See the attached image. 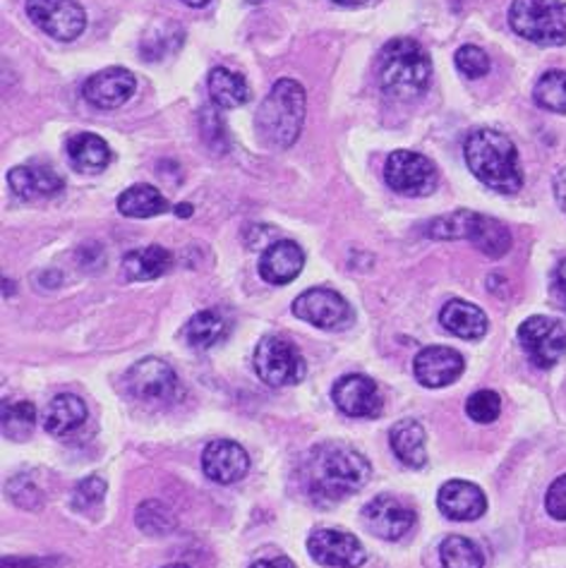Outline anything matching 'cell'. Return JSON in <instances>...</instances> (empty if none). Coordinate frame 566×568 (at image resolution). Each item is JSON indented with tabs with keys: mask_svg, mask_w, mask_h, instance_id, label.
Listing matches in <instances>:
<instances>
[{
	"mask_svg": "<svg viewBox=\"0 0 566 568\" xmlns=\"http://www.w3.org/2000/svg\"><path fill=\"white\" fill-rule=\"evenodd\" d=\"M370 463L356 448L329 442L315 446L300 465L302 489L317 504H337L368 485Z\"/></svg>",
	"mask_w": 566,
	"mask_h": 568,
	"instance_id": "6da1fadb",
	"label": "cell"
},
{
	"mask_svg": "<svg viewBox=\"0 0 566 568\" xmlns=\"http://www.w3.org/2000/svg\"><path fill=\"white\" fill-rule=\"evenodd\" d=\"M473 176L500 195H516L524 187L516 144L497 130H475L463 144Z\"/></svg>",
	"mask_w": 566,
	"mask_h": 568,
	"instance_id": "7a4b0ae2",
	"label": "cell"
},
{
	"mask_svg": "<svg viewBox=\"0 0 566 568\" xmlns=\"http://www.w3.org/2000/svg\"><path fill=\"white\" fill-rule=\"evenodd\" d=\"M377 80L391 99L411 101L428 92L432 61L415 39H391L377 61Z\"/></svg>",
	"mask_w": 566,
	"mask_h": 568,
	"instance_id": "3957f363",
	"label": "cell"
},
{
	"mask_svg": "<svg viewBox=\"0 0 566 568\" xmlns=\"http://www.w3.org/2000/svg\"><path fill=\"white\" fill-rule=\"evenodd\" d=\"M305 111H308V96H305L302 84L288 78L279 80L255 115L259 137L267 147L288 149L302 133Z\"/></svg>",
	"mask_w": 566,
	"mask_h": 568,
	"instance_id": "277c9868",
	"label": "cell"
},
{
	"mask_svg": "<svg viewBox=\"0 0 566 568\" xmlns=\"http://www.w3.org/2000/svg\"><path fill=\"white\" fill-rule=\"evenodd\" d=\"M425 233L434 240H471L477 250L492 259H500L512 250L510 228L497 218L469 209L434 218L428 224Z\"/></svg>",
	"mask_w": 566,
	"mask_h": 568,
	"instance_id": "5b68a950",
	"label": "cell"
},
{
	"mask_svg": "<svg viewBox=\"0 0 566 568\" xmlns=\"http://www.w3.org/2000/svg\"><path fill=\"white\" fill-rule=\"evenodd\" d=\"M510 24L518 37L538 47H564L566 3L564 0H514Z\"/></svg>",
	"mask_w": 566,
	"mask_h": 568,
	"instance_id": "8992f818",
	"label": "cell"
},
{
	"mask_svg": "<svg viewBox=\"0 0 566 568\" xmlns=\"http://www.w3.org/2000/svg\"><path fill=\"white\" fill-rule=\"evenodd\" d=\"M130 396L144 405H166L181 396L178 374L164 360L144 358L125 374Z\"/></svg>",
	"mask_w": 566,
	"mask_h": 568,
	"instance_id": "52a82bcc",
	"label": "cell"
},
{
	"mask_svg": "<svg viewBox=\"0 0 566 568\" xmlns=\"http://www.w3.org/2000/svg\"><path fill=\"white\" fill-rule=\"evenodd\" d=\"M305 358L298 348L279 337H267L259 341L255 351V372L265 384L281 389L288 384H298L305 376Z\"/></svg>",
	"mask_w": 566,
	"mask_h": 568,
	"instance_id": "ba28073f",
	"label": "cell"
},
{
	"mask_svg": "<svg viewBox=\"0 0 566 568\" xmlns=\"http://www.w3.org/2000/svg\"><path fill=\"white\" fill-rule=\"evenodd\" d=\"M518 341L535 368L549 370L566 355V324L543 314L531 317L521 324Z\"/></svg>",
	"mask_w": 566,
	"mask_h": 568,
	"instance_id": "9c48e42d",
	"label": "cell"
},
{
	"mask_svg": "<svg viewBox=\"0 0 566 568\" xmlns=\"http://www.w3.org/2000/svg\"><path fill=\"white\" fill-rule=\"evenodd\" d=\"M387 185L405 197H425L438 185V168L428 156L415 152H391L384 168Z\"/></svg>",
	"mask_w": 566,
	"mask_h": 568,
	"instance_id": "30bf717a",
	"label": "cell"
},
{
	"mask_svg": "<svg viewBox=\"0 0 566 568\" xmlns=\"http://www.w3.org/2000/svg\"><path fill=\"white\" fill-rule=\"evenodd\" d=\"M294 314L325 331H341L353 324L351 304L331 288L305 290L294 302Z\"/></svg>",
	"mask_w": 566,
	"mask_h": 568,
	"instance_id": "8fae6325",
	"label": "cell"
},
{
	"mask_svg": "<svg viewBox=\"0 0 566 568\" xmlns=\"http://www.w3.org/2000/svg\"><path fill=\"white\" fill-rule=\"evenodd\" d=\"M27 14L58 41H75L86 29V12L78 0H27Z\"/></svg>",
	"mask_w": 566,
	"mask_h": 568,
	"instance_id": "7c38bea8",
	"label": "cell"
},
{
	"mask_svg": "<svg viewBox=\"0 0 566 568\" xmlns=\"http://www.w3.org/2000/svg\"><path fill=\"white\" fill-rule=\"evenodd\" d=\"M308 551L317 564L333 568H358L368 561V551L356 535L331 528L312 533L308 540Z\"/></svg>",
	"mask_w": 566,
	"mask_h": 568,
	"instance_id": "4fadbf2b",
	"label": "cell"
},
{
	"mask_svg": "<svg viewBox=\"0 0 566 568\" xmlns=\"http://www.w3.org/2000/svg\"><path fill=\"white\" fill-rule=\"evenodd\" d=\"M137 90V80L130 70L125 68H106L96 72L90 80L84 82L82 94L96 109H119L133 99Z\"/></svg>",
	"mask_w": 566,
	"mask_h": 568,
	"instance_id": "5bb4252c",
	"label": "cell"
},
{
	"mask_svg": "<svg viewBox=\"0 0 566 568\" xmlns=\"http://www.w3.org/2000/svg\"><path fill=\"white\" fill-rule=\"evenodd\" d=\"M331 399L348 417H374L382 411L380 389L366 374L341 376L331 389Z\"/></svg>",
	"mask_w": 566,
	"mask_h": 568,
	"instance_id": "9a60e30c",
	"label": "cell"
},
{
	"mask_svg": "<svg viewBox=\"0 0 566 568\" xmlns=\"http://www.w3.org/2000/svg\"><path fill=\"white\" fill-rule=\"evenodd\" d=\"M466 370V362L463 355L454 348L446 345H430L423 348L413 360V372L415 379L428 389H442L454 384L456 379Z\"/></svg>",
	"mask_w": 566,
	"mask_h": 568,
	"instance_id": "2e32d148",
	"label": "cell"
},
{
	"mask_svg": "<svg viewBox=\"0 0 566 568\" xmlns=\"http://www.w3.org/2000/svg\"><path fill=\"white\" fill-rule=\"evenodd\" d=\"M202 471L219 485H234L250 471V456L238 442L216 440L202 454Z\"/></svg>",
	"mask_w": 566,
	"mask_h": 568,
	"instance_id": "e0dca14e",
	"label": "cell"
},
{
	"mask_svg": "<svg viewBox=\"0 0 566 568\" xmlns=\"http://www.w3.org/2000/svg\"><path fill=\"white\" fill-rule=\"evenodd\" d=\"M366 523L368 528L382 537V540L397 543L403 535H409L415 526V512L405 504H401L397 497H374L366 506Z\"/></svg>",
	"mask_w": 566,
	"mask_h": 568,
	"instance_id": "ac0fdd59",
	"label": "cell"
},
{
	"mask_svg": "<svg viewBox=\"0 0 566 568\" xmlns=\"http://www.w3.org/2000/svg\"><path fill=\"white\" fill-rule=\"evenodd\" d=\"M440 512L452 520H477L487 512L483 489L466 479H449L438 497Z\"/></svg>",
	"mask_w": 566,
	"mask_h": 568,
	"instance_id": "d6986e66",
	"label": "cell"
},
{
	"mask_svg": "<svg viewBox=\"0 0 566 568\" xmlns=\"http://www.w3.org/2000/svg\"><path fill=\"white\" fill-rule=\"evenodd\" d=\"M305 267V252L294 240H279L269 245L259 257V276L271 286H286Z\"/></svg>",
	"mask_w": 566,
	"mask_h": 568,
	"instance_id": "ffe728a7",
	"label": "cell"
},
{
	"mask_svg": "<svg viewBox=\"0 0 566 568\" xmlns=\"http://www.w3.org/2000/svg\"><path fill=\"white\" fill-rule=\"evenodd\" d=\"M8 185L20 199H47L63 189V178L49 166H18L8 173Z\"/></svg>",
	"mask_w": 566,
	"mask_h": 568,
	"instance_id": "44dd1931",
	"label": "cell"
},
{
	"mask_svg": "<svg viewBox=\"0 0 566 568\" xmlns=\"http://www.w3.org/2000/svg\"><path fill=\"white\" fill-rule=\"evenodd\" d=\"M440 322L446 331H452L454 337L466 341H477L487 333L485 312L477 308V304L466 300H449L440 312Z\"/></svg>",
	"mask_w": 566,
	"mask_h": 568,
	"instance_id": "7402d4cb",
	"label": "cell"
},
{
	"mask_svg": "<svg viewBox=\"0 0 566 568\" xmlns=\"http://www.w3.org/2000/svg\"><path fill=\"white\" fill-rule=\"evenodd\" d=\"M391 448H394L397 458L409 465V468H423L428 463V448H425V430L415 420H401L391 427L389 434Z\"/></svg>",
	"mask_w": 566,
	"mask_h": 568,
	"instance_id": "603a6c76",
	"label": "cell"
},
{
	"mask_svg": "<svg viewBox=\"0 0 566 568\" xmlns=\"http://www.w3.org/2000/svg\"><path fill=\"white\" fill-rule=\"evenodd\" d=\"M65 152L72 168L82 173H101L111 164V147L92 133H78L72 135L65 144Z\"/></svg>",
	"mask_w": 566,
	"mask_h": 568,
	"instance_id": "cb8c5ba5",
	"label": "cell"
},
{
	"mask_svg": "<svg viewBox=\"0 0 566 568\" xmlns=\"http://www.w3.org/2000/svg\"><path fill=\"white\" fill-rule=\"evenodd\" d=\"M86 420V405L82 399L72 396V393H63V396H55L47 413H43V427L55 436H68L75 434Z\"/></svg>",
	"mask_w": 566,
	"mask_h": 568,
	"instance_id": "d4e9b609",
	"label": "cell"
},
{
	"mask_svg": "<svg viewBox=\"0 0 566 568\" xmlns=\"http://www.w3.org/2000/svg\"><path fill=\"white\" fill-rule=\"evenodd\" d=\"M173 265V255L162 245H150L142 250L127 252L123 259V267L130 281H152L164 276Z\"/></svg>",
	"mask_w": 566,
	"mask_h": 568,
	"instance_id": "484cf974",
	"label": "cell"
},
{
	"mask_svg": "<svg viewBox=\"0 0 566 568\" xmlns=\"http://www.w3.org/2000/svg\"><path fill=\"white\" fill-rule=\"evenodd\" d=\"M209 96L219 109H238L248 104L250 86L238 72L228 68H214L209 72Z\"/></svg>",
	"mask_w": 566,
	"mask_h": 568,
	"instance_id": "4316f807",
	"label": "cell"
},
{
	"mask_svg": "<svg viewBox=\"0 0 566 568\" xmlns=\"http://www.w3.org/2000/svg\"><path fill=\"white\" fill-rule=\"evenodd\" d=\"M168 209L166 197L152 185H133L119 197V211L127 218H152Z\"/></svg>",
	"mask_w": 566,
	"mask_h": 568,
	"instance_id": "83f0119b",
	"label": "cell"
},
{
	"mask_svg": "<svg viewBox=\"0 0 566 568\" xmlns=\"http://www.w3.org/2000/svg\"><path fill=\"white\" fill-rule=\"evenodd\" d=\"M183 337L193 348H197V351H207V348L219 343L226 337V324L219 314L205 310L197 312L191 322L185 324Z\"/></svg>",
	"mask_w": 566,
	"mask_h": 568,
	"instance_id": "f1b7e54d",
	"label": "cell"
},
{
	"mask_svg": "<svg viewBox=\"0 0 566 568\" xmlns=\"http://www.w3.org/2000/svg\"><path fill=\"white\" fill-rule=\"evenodd\" d=\"M37 427V407L29 401L3 403V434L12 442H24Z\"/></svg>",
	"mask_w": 566,
	"mask_h": 568,
	"instance_id": "f546056e",
	"label": "cell"
},
{
	"mask_svg": "<svg viewBox=\"0 0 566 568\" xmlns=\"http://www.w3.org/2000/svg\"><path fill=\"white\" fill-rule=\"evenodd\" d=\"M440 555H442L444 568H483L485 566L483 551L477 549V545L471 543L469 537H461V535L446 537L440 547Z\"/></svg>",
	"mask_w": 566,
	"mask_h": 568,
	"instance_id": "4dcf8cb0",
	"label": "cell"
},
{
	"mask_svg": "<svg viewBox=\"0 0 566 568\" xmlns=\"http://www.w3.org/2000/svg\"><path fill=\"white\" fill-rule=\"evenodd\" d=\"M183 43V29L176 24H156V32H150L142 39L144 61H164L166 55L178 51Z\"/></svg>",
	"mask_w": 566,
	"mask_h": 568,
	"instance_id": "1f68e13d",
	"label": "cell"
},
{
	"mask_svg": "<svg viewBox=\"0 0 566 568\" xmlns=\"http://www.w3.org/2000/svg\"><path fill=\"white\" fill-rule=\"evenodd\" d=\"M535 104L553 113H566V72L549 70L535 84Z\"/></svg>",
	"mask_w": 566,
	"mask_h": 568,
	"instance_id": "d6a6232c",
	"label": "cell"
},
{
	"mask_svg": "<svg viewBox=\"0 0 566 568\" xmlns=\"http://www.w3.org/2000/svg\"><path fill=\"white\" fill-rule=\"evenodd\" d=\"M137 526L147 535H166L176 528V516L164 502H144L137 508Z\"/></svg>",
	"mask_w": 566,
	"mask_h": 568,
	"instance_id": "836d02e7",
	"label": "cell"
},
{
	"mask_svg": "<svg viewBox=\"0 0 566 568\" xmlns=\"http://www.w3.org/2000/svg\"><path fill=\"white\" fill-rule=\"evenodd\" d=\"M466 413L473 422H477V425H490V422H495L502 413L500 393L490 391V389L475 391L466 403Z\"/></svg>",
	"mask_w": 566,
	"mask_h": 568,
	"instance_id": "e575fe53",
	"label": "cell"
},
{
	"mask_svg": "<svg viewBox=\"0 0 566 568\" xmlns=\"http://www.w3.org/2000/svg\"><path fill=\"white\" fill-rule=\"evenodd\" d=\"M104 494H106L104 479L99 475L84 477L82 483H78L75 489H72V508H75V512H90V508L104 502Z\"/></svg>",
	"mask_w": 566,
	"mask_h": 568,
	"instance_id": "d590c367",
	"label": "cell"
},
{
	"mask_svg": "<svg viewBox=\"0 0 566 568\" xmlns=\"http://www.w3.org/2000/svg\"><path fill=\"white\" fill-rule=\"evenodd\" d=\"M456 68L466 75L469 80H477L490 72V55L477 49V47H463L456 51Z\"/></svg>",
	"mask_w": 566,
	"mask_h": 568,
	"instance_id": "8d00e7d4",
	"label": "cell"
},
{
	"mask_svg": "<svg viewBox=\"0 0 566 568\" xmlns=\"http://www.w3.org/2000/svg\"><path fill=\"white\" fill-rule=\"evenodd\" d=\"M545 508L553 518L566 520V475L557 477L555 483L549 485L547 497H545Z\"/></svg>",
	"mask_w": 566,
	"mask_h": 568,
	"instance_id": "74e56055",
	"label": "cell"
},
{
	"mask_svg": "<svg viewBox=\"0 0 566 568\" xmlns=\"http://www.w3.org/2000/svg\"><path fill=\"white\" fill-rule=\"evenodd\" d=\"M55 559H39V557H6L3 568H53Z\"/></svg>",
	"mask_w": 566,
	"mask_h": 568,
	"instance_id": "f35d334b",
	"label": "cell"
},
{
	"mask_svg": "<svg viewBox=\"0 0 566 568\" xmlns=\"http://www.w3.org/2000/svg\"><path fill=\"white\" fill-rule=\"evenodd\" d=\"M253 568H296V564L288 557H274V559H259L253 564Z\"/></svg>",
	"mask_w": 566,
	"mask_h": 568,
	"instance_id": "ab89813d",
	"label": "cell"
},
{
	"mask_svg": "<svg viewBox=\"0 0 566 568\" xmlns=\"http://www.w3.org/2000/svg\"><path fill=\"white\" fill-rule=\"evenodd\" d=\"M555 197L559 202V207L566 211V168L555 176Z\"/></svg>",
	"mask_w": 566,
	"mask_h": 568,
	"instance_id": "60d3db41",
	"label": "cell"
},
{
	"mask_svg": "<svg viewBox=\"0 0 566 568\" xmlns=\"http://www.w3.org/2000/svg\"><path fill=\"white\" fill-rule=\"evenodd\" d=\"M555 283H557V290H559L562 300L566 302V259H564L562 265L557 267V273H555Z\"/></svg>",
	"mask_w": 566,
	"mask_h": 568,
	"instance_id": "b9f144b4",
	"label": "cell"
},
{
	"mask_svg": "<svg viewBox=\"0 0 566 568\" xmlns=\"http://www.w3.org/2000/svg\"><path fill=\"white\" fill-rule=\"evenodd\" d=\"M181 3L191 6V8H205V6H209V3H212V0H181Z\"/></svg>",
	"mask_w": 566,
	"mask_h": 568,
	"instance_id": "7bdbcfd3",
	"label": "cell"
},
{
	"mask_svg": "<svg viewBox=\"0 0 566 568\" xmlns=\"http://www.w3.org/2000/svg\"><path fill=\"white\" fill-rule=\"evenodd\" d=\"M176 214H178V216H183V218H187V216L193 214V207H191V204H178V207H176Z\"/></svg>",
	"mask_w": 566,
	"mask_h": 568,
	"instance_id": "ee69618b",
	"label": "cell"
},
{
	"mask_svg": "<svg viewBox=\"0 0 566 568\" xmlns=\"http://www.w3.org/2000/svg\"><path fill=\"white\" fill-rule=\"evenodd\" d=\"M333 3H337V6H346V8H353V6L368 3V0H333Z\"/></svg>",
	"mask_w": 566,
	"mask_h": 568,
	"instance_id": "f6af8a7d",
	"label": "cell"
},
{
	"mask_svg": "<svg viewBox=\"0 0 566 568\" xmlns=\"http://www.w3.org/2000/svg\"><path fill=\"white\" fill-rule=\"evenodd\" d=\"M164 568H191V566H185V564H168V566H164Z\"/></svg>",
	"mask_w": 566,
	"mask_h": 568,
	"instance_id": "bcb514c9",
	"label": "cell"
}]
</instances>
